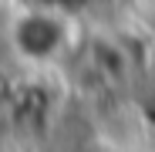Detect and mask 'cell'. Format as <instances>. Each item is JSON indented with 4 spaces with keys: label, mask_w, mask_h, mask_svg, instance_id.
Returning a JSON list of instances; mask_svg holds the SVG:
<instances>
[{
    "label": "cell",
    "mask_w": 155,
    "mask_h": 152,
    "mask_svg": "<svg viewBox=\"0 0 155 152\" xmlns=\"http://www.w3.org/2000/svg\"><path fill=\"white\" fill-rule=\"evenodd\" d=\"M17 47L24 51L27 58H51L54 51H61V41H64V31H61V24L54 17H47V14H27L20 24H17Z\"/></svg>",
    "instance_id": "obj_1"
}]
</instances>
